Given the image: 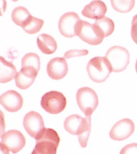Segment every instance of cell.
<instances>
[{
  "instance_id": "obj_1",
  "label": "cell",
  "mask_w": 137,
  "mask_h": 154,
  "mask_svg": "<svg viewBox=\"0 0 137 154\" xmlns=\"http://www.w3.org/2000/svg\"><path fill=\"white\" fill-rule=\"evenodd\" d=\"M64 127L68 133L78 135L82 148L87 146L91 130V117L83 118L77 114L68 116L64 121Z\"/></svg>"
},
{
  "instance_id": "obj_2",
  "label": "cell",
  "mask_w": 137,
  "mask_h": 154,
  "mask_svg": "<svg viewBox=\"0 0 137 154\" xmlns=\"http://www.w3.org/2000/svg\"><path fill=\"white\" fill-rule=\"evenodd\" d=\"M36 140V146L31 154H56L60 137L55 130L45 128Z\"/></svg>"
},
{
  "instance_id": "obj_3",
  "label": "cell",
  "mask_w": 137,
  "mask_h": 154,
  "mask_svg": "<svg viewBox=\"0 0 137 154\" xmlns=\"http://www.w3.org/2000/svg\"><path fill=\"white\" fill-rule=\"evenodd\" d=\"M86 69L90 79L97 83L105 82L112 72L109 63L102 57H95L91 59Z\"/></svg>"
},
{
  "instance_id": "obj_4",
  "label": "cell",
  "mask_w": 137,
  "mask_h": 154,
  "mask_svg": "<svg viewBox=\"0 0 137 154\" xmlns=\"http://www.w3.org/2000/svg\"><path fill=\"white\" fill-rule=\"evenodd\" d=\"M77 103L80 109L86 116L91 117L97 109L99 99L94 90L88 87L79 88L76 94Z\"/></svg>"
},
{
  "instance_id": "obj_5",
  "label": "cell",
  "mask_w": 137,
  "mask_h": 154,
  "mask_svg": "<svg viewBox=\"0 0 137 154\" xmlns=\"http://www.w3.org/2000/svg\"><path fill=\"white\" fill-rule=\"evenodd\" d=\"M112 71L120 72L127 67L130 63V54L127 49L119 46H114L107 52L106 56Z\"/></svg>"
},
{
  "instance_id": "obj_6",
  "label": "cell",
  "mask_w": 137,
  "mask_h": 154,
  "mask_svg": "<svg viewBox=\"0 0 137 154\" xmlns=\"http://www.w3.org/2000/svg\"><path fill=\"white\" fill-rule=\"evenodd\" d=\"M67 100L62 93L50 91L42 96L41 106L46 112L51 114H57L63 112L66 107Z\"/></svg>"
},
{
  "instance_id": "obj_7",
  "label": "cell",
  "mask_w": 137,
  "mask_h": 154,
  "mask_svg": "<svg viewBox=\"0 0 137 154\" xmlns=\"http://www.w3.org/2000/svg\"><path fill=\"white\" fill-rule=\"evenodd\" d=\"M77 36L82 41L91 45L101 44L104 37L99 28L94 24L80 20L77 27Z\"/></svg>"
},
{
  "instance_id": "obj_8",
  "label": "cell",
  "mask_w": 137,
  "mask_h": 154,
  "mask_svg": "<svg viewBox=\"0 0 137 154\" xmlns=\"http://www.w3.org/2000/svg\"><path fill=\"white\" fill-rule=\"evenodd\" d=\"M1 138V143L13 154L18 153L25 146V137L17 130L8 131L3 134Z\"/></svg>"
},
{
  "instance_id": "obj_9",
  "label": "cell",
  "mask_w": 137,
  "mask_h": 154,
  "mask_svg": "<svg viewBox=\"0 0 137 154\" xmlns=\"http://www.w3.org/2000/svg\"><path fill=\"white\" fill-rule=\"evenodd\" d=\"M23 126L28 135L35 139L45 128L42 116L34 111L26 114L23 120Z\"/></svg>"
},
{
  "instance_id": "obj_10",
  "label": "cell",
  "mask_w": 137,
  "mask_h": 154,
  "mask_svg": "<svg viewBox=\"0 0 137 154\" xmlns=\"http://www.w3.org/2000/svg\"><path fill=\"white\" fill-rule=\"evenodd\" d=\"M80 20L78 15L76 13H66L59 20V31L63 36L67 38L77 36V27Z\"/></svg>"
},
{
  "instance_id": "obj_11",
  "label": "cell",
  "mask_w": 137,
  "mask_h": 154,
  "mask_svg": "<svg viewBox=\"0 0 137 154\" xmlns=\"http://www.w3.org/2000/svg\"><path fill=\"white\" fill-rule=\"evenodd\" d=\"M135 129V124L131 120L123 119L118 121L112 127L109 136L115 141H123L129 138L134 133Z\"/></svg>"
},
{
  "instance_id": "obj_12",
  "label": "cell",
  "mask_w": 137,
  "mask_h": 154,
  "mask_svg": "<svg viewBox=\"0 0 137 154\" xmlns=\"http://www.w3.org/2000/svg\"><path fill=\"white\" fill-rule=\"evenodd\" d=\"M23 103L22 96L15 90H9L0 95V104L9 112H18L23 107Z\"/></svg>"
},
{
  "instance_id": "obj_13",
  "label": "cell",
  "mask_w": 137,
  "mask_h": 154,
  "mask_svg": "<svg viewBox=\"0 0 137 154\" xmlns=\"http://www.w3.org/2000/svg\"><path fill=\"white\" fill-rule=\"evenodd\" d=\"M47 72L52 79L57 80L63 79L68 72V65L66 60L61 57L51 59L47 66Z\"/></svg>"
},
{
  "instance_id": "obj_14",
  "label": "cell",
  "mask_w": 137,
  "mask_h": 154,
  "mask_svg": "<svg viewBox=\"0 0 137 154\" xmlns=\"http://www.w3.org/2000/svg\"><path fill=\"white\" fill-rule=\"evenodd\" d=\"M39 71L32 67H22L16 75V85L21 90H26L34 82Z\"/></svg>"
},
{
  "instance_id": "obj_15",
  "label": "cell",
  "mask_w": 137,
  "mask_h": 154,
  "mask_svg": "<svg viewBox=\"0 0 137 154\" xmlns=\"http://www.w3.org/2000/svg\"><path fill=\"white\" fill-rule=\"evenodd\" d=\"M107 7L102 1H93L84 7L82 15L87 18L99 20L104 17L107 13Z\"/></svg>"
},
{
  "instance_id": "obj_16",
  "label": "cell",
  "mask_w": 137,
  "mask_h": 154,
  "mask_svg": "<svg viewBox=\"0 0 137 154\" xmlns=\"http://www.w3.org/2000/svg\"><path fill=\"white\" fill-rule=\"evenodd\" d=\"M17 73L16 67L11 62L0 56V83L10 82L15 78Z\"/></svg>"
},
{
  "instance_id": "obj_17",
  "label": "cell",
  "mask_w": 137,
  "mask_h": 154,
  "mask_svg": "<svg viewBox=\"0 0 137 154\" xmlns=\"http://www.w3.org/2000/svg\"><path fill=\"white\" fill-rule=\"evenodd\" d=\"M37 45L41 51L46 54H53L57 48L55 39L46 33H42L38 37Z\"/></svg>"
},
{
  "instance_id": "obj_18",
  "label": "cell",
  "mask_w": 137,
  "mask_h": 154,
  "mask_svg": "<svg viewBox=\"0 0 137 154\" xmlns=\"http://www.w3.org/2000/svg\"><path fill=\"white\" fill-rule=\"evenodd\" d=\"M31 15L24 7H18L13 10L11 14L12 20L16 25L22 27L30 18Z\"/></svg>"
},
{
  "instance_id": "obj_19",
  "label": "cell",
  "mask_w": 137,
  "mask_h": 154,
  "mask_svg": "<svg viewBox=\"0 0 137 154\" xmlns=\"http://www.w3.org/2000/svg\"><path fill=\"white\" fill-rule=\"evenodd\" d=\"M94 24L99 28L104 37L111 35L114 31V22L109 17H104L97 20Z\"/></svg>"
},
{
  "instance_id": "obj_20",
  "label": "cell",
  "mask_w": 137,
  "mask_h": 154,
  "mask_svg": "<svg viewBox=\"0 0 137 154\" xmlns=\"http://www.w3.org/2000/svg\"><path fill=\"white\" fill-rule=\"evenodd\" d=\"M43 24L44 21L42 20L31 16L22 28L26 33L36 34L42 28Z\"/></svg>"
},
{
  "instance_id": "obj_21",
  "label": "cell",
  "mask_w": 137,
  "mask_h": 154,
  "mask_svg": "<svg viewBox=\"0 0 137 154\" xmlns=\"http://www.w3.org/2000/svg\"><path fill=\"white\" fill-rule=\"evenodd\" d=\"M32 67L39 71L40 60L38 55L35 53H28L24 56L22 59V67Z\"/></svg>"
},
{
  "instance_id": "obj_22",
  "label": "cell",
  "mask_w": 137,
  "mask_h": 154,
  "mask_svg": "<svg viewBox=\"0 0 137 154\" xmlns=\"http://www.w3.org/2000/svg\"><path fill=\"white\" fill-rule=\"evenodd\" d=\"M112 7L115 10L119 13H127L134 8L135 1H111Z\"/></svg>"
},
{
  "instance_id": "obj_23",
  "label": "cell",
  "mask_w": 137,
  "mask_h": 154,
  "mask_svg": "<svg viewBox=\"0 0 137 154\" xmlns=\"http://www.w3.org/2000/svg\"><path fill=\"white\" fill-rule=\"evenodd\" d=\"M89 54L87 50H71L66 52L64 55V57L66 59L71 58L74 57L84 56Z\"/></svg>"
},
{
  "instance_id": "obj_24",
  "label": "cell",
  "mask_w": 137,
  "mask_h": 154,
  "mask_svg": "<svg viewBox=\"0 0 137 154\" xmlns=\"http://www.w3.org/2000/svg\"><path fill=\"white\" fill-rule=\"evenodd\" d=\"M119 154H137V143L129 144L123 147Z\"/></svg>"
},
{
  "instance_id": "obj_25",
  "label": "cell",
  "mask_w": 137,
  "mask_h": 154,
  "mask_svg": "<svg viewBox=\"0 0 137 154\" xmlns=\"http://www.w3.org/2000/svg\"><path fill=\"white\" fill-rule=\"evenodd\" d=\"M131 26V37L134 42L137 44V15H136L132 19Z\"/></svg>"
},
{
  "instance_id": "obj_26",
  "label": "cell",
  "mask_w": 137,
  "mask_h": 154,
  "mask_svg": "<svg viewBox=\"0 0 137 154\" xmlns=\"http://www.w3.org/2000/svg\"><path fill=\"white\" fill-rule=\"evenodd\" d=\"M5 130V116L0 109V137L4 133Z\"/></svg>"
},
{
  "instance_id": "obj_27",
  "label": "cell",
  "mask_w": 137,
  "mask_h": 154,
  "mask_svg": "<svg viewBox=\"0 0 137 154\" xmlns=\"http://www.w3.org/2000/svg\"><path fill=\"white\" fill-rule=\"evenodd\" d=\"M7 8V3L5 0H0V16L3 15Z\"/></svg>"
},
{
  "instance_id": "obj_28",
  "label": "cell",
  "mask_w": 137,
  "mask_h": 154,
  "mask_svg": "<svg viewBox=\"0 0 137 154\" xmlns=\"http://www.w3.org/2000/svg\"><path fill=\"white\" fill-rule=\"evenodd\" d=\"M0 154H10L9 150L4 145L0 143Z\"/></svg>"
},
{
  "instance_id": "obj_29",
  "label": "cell",
  "mask_w": 137,
  "mask_h": 154,
  "mask_svg": "<svg viewBox=\"0 0 137 154\" xmlns=\"http://www.w3.org/2000/svg\"><path fill=\"white\" fill-rule=\"evenodd\" d=\"M136 72L137 73V60L136 61Z\"/></svg>"
}]
</instances>
